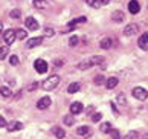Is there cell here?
<instances>
[{
	"label": "cell",
	"instance_id": "cell-1",
	"mask_svg": "<svg viewBox=\"0 0 148 139\" xmlns=\"http://www.w3.org/2000/svg\"><path fill=\"white\" fill-rule=\"evenodd\" d=\"M101 63H104V57H101V55H95V57H90V58H87L84 61H81V63L78 64V69L79 70H87L89 67H92V66H98Z\"/></svg>",
	"mask_w": 148,
	"mask_h": 139
},
{
	"label": "cell",
	"instance_id": "cell-2",
	"mask_svg": "<svg viewBox=\"0 0 148 139\" xmlns=\"http://www.w3.org/2000/svg\"><path fill=\"white\" fill-rule=\"evenodd\" d=\"M58 84H60V76L58 75H51L45 83H43V89H45V90H53L55 87H58Z\"/></svg>",
	"mask_w": 148,
	"mask_h": 139
},
{
	"label": "cell",
	"instance_id": "cell-3",
	"mask_svg": "<svg viewBox=\"0 0 148 139\" xmlns=\"http://www.w3.org/2000/svg\"><path fill=\"white\" fill-rule=\"evenodd\" d=\"M133 96L136 98V99H139V101H145V99L148 98V92L145 90L144 87H134L133 89Z\"/></svg>",
	"mask_w": 148,
	"mask_h": 139
},
{
	"label": "cell",
	"instance_id": "cell-4",
	"mask_svg": "<svg viewBox=\"0 0 148 139\" xmlns=\"http://www.w3.org/2000/svg\"><path fill=\"white\" fill-rule=\"evenodd\" d=\"M3 40H5V43L8 44V46H11L17 38H15V31L14 29H8V31H5L3 32Z\"/></svg>",
	"mask_w": 148,
	"mask_h": 139
},
{
	"label": "cell",
	"instance_id": "cell-5",
	"mask_svg": "<svg viewBox=\"0 0 148 139\" xmlns=\"http://www.w3.org/2000/svg\"><path fill=\"white\" fill-rule=\"evenodd\" d=\"M34 67L35 70L38 72V74H46V70H47V63L45 60H41V58H38L34 61Z\"/></svg>",
	"mask_w": 148,
	"mask_h": 139
},
{
	"label": "cell",
	"instance_id": "cell-6",
	"mask_svg": "<svg viewBox=\"0 0 148 139\" xmlns=\"http://www.w3.org/2000/svg\"><path fill=\"white\" fill-rule=\"evenodd\" d=\"M51 104H52V99L49 98V96H43L38 99V103H37V107L40 109V110H46L47 107H51Z\"/></svg>",
	"mask_w": 148,
	"mask_h": 139
},
{
	"label": "cell",
	"instance_id": "cell-7",
	"mask_svg": "<svg viewBox=\"0 0 148 139\" xmlns=\"http://www.w3.org/2000/svg\"><path fill=\"white\" fill-rule=\"evenodd\" d=\"M138 32H139V26L136 25V23H131V25H128V26H125V29H124V34L127 35V37L136 35Z\"/></svg>",
	"mask_w": 148,
	"mask_h": 139
},
{
	"label": "cell",
	"instance_id": "cell-8",
	"mask_svg": "<svg viewBox=\"0 0 148 139\" xmlns=\"http://www.w3.org/2000/svg\"><path fill=\"white\" fill-rule=\"evenodd\" d=\"M25 26L28 28L29 31H37L38 28H40V26H38V21H37L34 17H28V19H26V21H25Z\"/></svg>",
	"mask_w": 148,
	"mask_h": 139
},
{
	"label": "cell",
	"instance_id": "cell-9",
	"mask_svg": "<svg viewBox=\"0 0 148 139\" xmlns=\"http://www.w3.org/2000/svg\"><path fill=\"white\" fill-rule=\"evenodd\" d=\"M138 44H139V47L142 51H148V32H145V34H142L139 37Z\"/></svg>",
	"mask_w": 148,
	"mask_h": 139
},
{
	"label": "cell",
	"instance_id": "cell-10",
	"mask_svg": "<svg viewBox=\"0 0 148 139\" xmlns=\"http://www.w3.org/2000/svg\"><path fill=\"white\" fill-rule=\"evenodd\" d=\"M21 129H23V124H21L20 121H12V122H9V124L6 125L8 131H18Z\"/></svg>",
	"mask_w": 148,
	"mask_h": 139
},
{
	"label": "cell",
	"instance_id": "cell-11",
	"mask_svg": "<svg viewBox=\"0 0 148 139\" xmlns=\"http://www.w3.org/2000/svg\"><path fill=\"white\" fill-rule=\"evenodd\" d=\"M76 133H78L79 136H83V138H89L92 135V129L87 127V125H81V127L76 129Z\"/></svg>",
	"mask_w": 148,
	"mask_h": 139
},
{
	"label": "cell",
	"instance_id": "cell-12",
	"mask_svg": "<svg viewBox=\"0 0 148 139\" xmlns=\"http://www.w3.org/2000/svg\"><path fill=\"white\" fill-rule=\"evenodd\" d=\"M83 104L81 103H78V101H75V103H72L70 104V113L72 115H79L81 112H83Z\"/></svg>",
	"mask_w": 148,
	"mask_h": 139
},
{
	"label": "cell",
	"instance_id": "cell-13",
	"mask_svg": "<svg viewBox=\"0 0 148 139\" xmlns=\"http://www.w3.org/2000/svg\"><path fill=\"white\" fill-rule=\"evenodd\" d=\"M128 11L131 14H138L139 11H140V5L138 0H131V2L128 3Z\"/></svg>",
	"mask_w": 148,
	"mask_h": 139
},
{
	"label": "cell",
	"instance_id": "cell-14",
	"mask_svg": "<svg viewBox=\"0 0 148 139\" xmlns=\"http://www.w3.org/2000/svg\"><path fill=\"white\" fill-rule=\"evenodd\" d=\"M86 2L90 8H101L102 5L108 3V0H86Z\"/></svg>",
	"mask_w": 148,
	"mask_h": 139
},
{
	"label": "cell",
	"instance_id": "cell-15",
	"mask_svg": "<svg viewBox=\"0 0 148 139\" xmlns=\"http://www.w3.org/2000/svg\"><path fill=\"white\" fill-rule=\"evenodd\" d=\"M43 43V37H34L28 40V47H37Z\"/></svg>",
	"mask_w": 148,
	"mask_h": 139
},
{
	"label": "cell",
	"instance_id": "cell-16",
	"mask_svg": "<svg viewBox=\"0 0 148 139\" xmlns=\"http://www.w3.org/2000/svg\"><path fill=\"white\" fill-rule=\"evenodd\" d=\"M118 78H116V76H112V78H108V80H106V83H104V84H106V87L107 89H114V87H116L118 86Z\"/></svg>",
	"mask_w": 148,
	"mask_h": 139
},
{
	"label": "cell",
	"instance_id": "cell-17",
	"mask_svg": "<svg viewBox=\"0 0 148 139\" xmlns=\"http://www.w3.org/2000/svg\"><path fill=\"white\" fill-rule=\"evenodd\" d=\"M112 44H113V41H112V38H108V37H106V38H102V40H101V43H99V46H101L102 49H110V47H112Z\"/></svg>",
	"mask_w": 148,
	"mask_h": 139
},
{
	"label": "cell",
	"instance_id": "cell-18",
	"mask_svg": "<svg viewBox=\"0 0 148 139\" xmlns=\"http://www.w3.org/2000/svg\"><path fill=\"white\" fill-rule=\"evenodd\" d=\"M52 133H53V135H55L58 139H63V138L66 136V131L61 129V127H53V129H52Z\"/></svg>",
	"mask_w": 148,
	"mask_h": 139
},
{
	"label": "cell",
	"instance_id": "cell-19",
	"mask_svg": "<svg viewBox=\"0 0 148 139\" xmlns=\"http://www.w3.org/2000/svg\"><path fill=\"white\" fill-rule=\"evenodd\" d=\"M79 89H81L79 83H72V84H69L67 92H69V93H76V92H79Z\"/></svg>",
	"mask_w": 148,
	"mask_h": 139
},
{
	"label": "cell",
	"instance_id": "cell-20",
	"mask_svg": "<svg viewBox=\"0 0 148 139\" xmlns=\"http://www.w3.org/2000/svg\"><path fill=\"white\" fill-rule=\"evenodd\" d=\"M15 38H18V40H25V38H28V32H26V29H17L15 31Z\"/></svg>",
	"mask_w": 148,
	"mask_h": 139
},
{
	"label": "cell",
	"instance_id": "cell-21",
	"mask_svg": "<svg viewBox=\"0 0 148 139\" xmlns=\"http://www.w3.org/2000/svg\"><path fill=\"white\" fill-rule=\"evenodd\" d=\"M0 95H2L3 98H9L11 95H12V92H11V89H9V87L2 86V87H0Z\"/></svg>",
	"mask_w": 148,
	"mask_h": 139
},
{
	"label": "cell",
	"instance_id": "cell-22",
	"mask_svg": "<svg viewBox=\"0 0 148 139\" xmlns=\"http://www.w3.org/2000/svg\"><path fill=\"white\" fill-rule=\"evenodd\" d=\"M34 6L37 8V9H45L46 6H47V2L46 0H34Z\"/></svg>",
	"mask_w": 148,
	"mask_h": 139
},
{
	"label": "cell",
	"instance_id": "cell-23",
	"mask_svg": "<svg viewBox=\"0 0 148 139\" xmlns=\"http://www.w3.org/2000/svg\"><path fill=\"white\" fill-rule=\"evenodd\" d=\"M112 19H113V21H122L124 20V14L121 12V11H114V12L112 14Z\"/></svg>",
	"mask_w": 148,
	"mask_h": 139
},
{
	"label": "cell",
	"instance_id": "cell-24",
	"mask_svg": "<svg viewBox=\"0 0 148 139\" xmlns=\"http://www.w3.org/2000/svg\"><path fill=\"white\" fill-rule=\"evenodd\" d=\"M8 52H9V49L8 46H0V60H5L8 57Z\"/></svg>",
	"mask_w": 148,
	"mask_h": 139
},
{
	"label": "cell",
	"instance_id": "cell-25",
	"mask_svg": "<svg viewBox=\"0 0 148 139\" xmlns=\"http://www.w3.org/2000/svg\"><path fill=\"white\" fill-rule=\"evenodd\" d=\"M99 129H101V131H102V133H108V131L112 130V124H110V122H102Z\"/></svg>",
	"mask_w": 148,
	"mask_h": 139
},
{
	"label": "cell",
	"instance_id": "cell-26",
	"mask_svg": "<svg viewBox=\"0 0 148 139\" xmlns=\"http://www.w3.org/2000/svg\"><path fill=\"white\" fill-rule=\"evenodd\" d=\"M73 122H75V119H73V116H70V115H66L64 116V124L66 125H73Z\"/></svg>",
	"mask_w": 148,
	"mask_h": 139
},
{
	"label": "cell",
	"instance_id": "cell-27",
	"mask_svg": "<svg viewBox=\"0 0 148 139\" xmlns=\"http://www.w3.org/2000/svg\"><path fill=\"white\" fill-rule=\"evenodd\" d=\"M106 83V78H104V75H96V78H95V84H104Z\"/></svg>",
	"mask_w": 148,
	"mask_h": 139
},
{
	"label": "cell",
	"instance_id": "cell-28",
	"mask_svg": "<svg viewBox=\"0 0 148 139\" xmlns=\"http://www.w3.org/2000/svg\"><path fill=\"white\" fill-rule=\"evenodd\" d=\"M11 17H12V19H20L21 17V12H20V11L18 9H12V11H11Z\"/></svg>",
	"mask_w": 148,
	"mask_h": 139
},
{
	"label": "cell",
	"instance_id": "cell-29",
	"mask_svg": "<svg viewBox=\"0 0 148 139\" xmlns=\"http://www.w3.org/2000/svg\"><path fill=\"white\" fill-rule=\"evenodd\" d=\"M9 64H11V66H17V64H18V57H17V55L9 57Z\"/></svg>",
	"mask_w": 148,
	"mask_h": 139
},
{
	"label": "cell",
	"instance_id": "cell-30",
	"mask_svg": "<svg viewBox=\"0 0 148 139\" xmlns=\"http://www.w3.org/2000/svg\"><path fill=\"white\" fill-rule=\"evenodd\" d=\"M78 37H76V35H72V37H70L69 38V44H70V46H76V44H78Z\"/></svg>",
	"mask_w": 148,
	"mask_h": 139
},
{
	"label": "cell",
	"instance_id": "cell-31",
	"mask_svg": "<svg viewBox=\"0 0 148 139\" xmlns=\"http://www.w3.org/2000/svg\"><path fill=\"white\" fill-rule=\"evenodd\" d=\"M101 118H102V115H101L99 112H98V113H95V115L92 116V121H93V122H99V121H101Z\"/></svg>",
	"mask_w": 148,
	"mask_h": 139
},
{
	"label": "cell",
	"instance_id": "cell-32",
	"mask_svg": "<svg viewBox=\"0 0 148 139\" xmlns=\"http://www.w3.org/2000/svg\"><path fill=\"white\" fill-rule=\"evenodd\" d=\"M108 133H110V135L113 136V139H119V131H118V130H114V129H112V130L108 131Z\"/></svg>",
	"mask_w": 148,
	"mask_h": 139
},
{
	"label": "cell",
	"instance_id": "cell-33",
	"mask_svg": "<svg viewBox=\"0 0 148 139\" xmlns=\"http://www.w3.org/2000/svg\"><path fill=\"white\" fill-rule=\"evenodd\" d=\"M45 35L46 37H52L53 35V29H52V28H46V29H45Z\"/></svg>",
	"mask_w": 148,
	"mask_h": 139
},
{
	"label": "cell",
	"instance_id": "cell-34",
	"mask_svg": "<svg viewBox=\"0 0 148 139\" xmlns=\"http://www.w3.org/2000/svg\"><path fill=\"white\" fill-rule=\"evenodd\" d=\"M136 136H138V133L136 131H130L127 136H125V139H136Z\"/></svg>",
	"mask_w": 148,
	"mask_h": 139
},
{
	"label": "cell",
	"instance_id": "cell-35",
	"mask_svg": "<svg viewBox=\"0 0 148 139\" xmlns=\"http://www.w3.org/2000/svg\"><path fill=\"white\" fill-rule=\"evenodd\" d=\"M6 125H8L6 119H5L3 116H0V129H2V127H6Z\"/></svg>",
	"mask_w": 148,
	"mask_h": 139
},
{
	"label": "cell",
	"instance_id": "cell-36",
	"mask_svg": "<svg viewBox=\"0 0 148 139\" xmlns=\"http://www.w3.org/2000/svg\"><path fill=\"white\" fill-rule=\"evenodd\" d=\"M118 103H121V104H125V96L121 93V95H118Z\"/></svg>",
	"mask_w": 148,
	"mask_h": 139
},
{
	"label": "cell",
	"instance_id": "cell-37",
	"mask_svg": "<svg viewBox=\"0 0 148 139\" xmlns=\"http://www.w3.org/2000/svg\"><path fill=\"white\" fill-rule=\"evenodd\" d=\"M37 86H38L37 83H34V84H31V86H29V90H35V89H37Z\"/></svg>",
	"mask_w": 148,
	"mask_h": 139
},
{
	"label": "cell",
	"instance_id": "cell-38",
	"mask_svg": "<svg viewBox=\"0 0 148 139\" xmlns=\"http://www.w3.org/2000/svg\"><path fill=\"white\" fill-rule=\"evenodd\" d=\"M142 139H148V133H147V135H144V136H142Z\"/></svg>",
	"mask_w": 148,
	"mask_h": 139
},
{
	"label": "cell",
	"instance_id": "cell-39",
	"mask_svg": "<svg viewBox=\"0 0 148 139\" xmlns=\"http://www.w3.org/2000/svg\"><path fill=\"white\" fill-rule=\"evenodd\" d=\"M2 26H3V25H2V21H0V32H2Z\"/></svg>",
	"mask_w": 148,
	"mask_h": 139
}]
</instances>
